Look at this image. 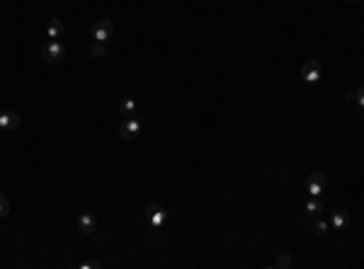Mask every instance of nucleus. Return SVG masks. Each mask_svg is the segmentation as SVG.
<instances>
[{
	"mask_svg": "<svg viewBox=\"0 0 364 269\" xmlns=\"http://www.w3.org/2000/svg\"><path fill=\"white\" fill-rule=\"evenodd\" d=\"M41 58L49 63V66H58L63 58H66V49L58 39H49L44 46H41Z\"/></svg>",
	"mask_w": 364,
	"mask_h": 269,
	"instance_id": "f257e3e1",
	"label": "nucleus"
},
{
	"mask_svg": "<svg viewBox=\"0 0 364 269\" xmlns=\"http://www.w3.org/2000/svg\"><path fill=\"white\" fill-rule=\"evenodd\" d=\"M165 218H168V214H165V209H163L161 204H156V201H153V204H148V206H146V221L151 223V228H156V231H158L163 223H165Z\"/></svg>",
	"mask_w": 364,
	"mask_h": 269,
	"instance_id": "20e7f679",
	"label": "nucleus"
},
{
	"mask_svg": "<svg viewBox=\"0 0 364 269\" xmlns=\"http://www.w3.org/2000/svg\"><path fill=\"white\" fill-rule=\"evenodd\" d=\"M105 56H107V49H105V44L95 41V44L90 46V58H105Z\"/></svg>",
	"mask_w": 364,
	"mask_h": 269,
	"instance_id": "4468645a",
	"label": "nucleus"
},
{
	"mask_svg": "<svg viewBox=\"0 0 364 269\" xmlns=\"http://www.w3.org/2000/svg\"><path fill=\"white\" fill-rule=\"evenodd\" d=\"M347 2H360V0H347Z\"/></svg>",
	"mask_w": 364,
	"mask_h": 269,
	"instance_id": "6ab92c4d",
	"label": "nucleus"
},
{
	"mask_svg": "<svg viewBox=\"0 0 364 269\" xmlns=\"http://www.w3.org/2000/svg\"><path fill=\"white\" fill-rule=\"evenodd\" d=\"M304 209H306V214H308L311 218H316V216L323 211V204L318 201V196H311V199L306 201V206H304Z\"/></svg>",
	"mask_w": 364,
	"mask_h": 269,
	"instance_id": "9d476101",
	"label": "nucleus"
},
{
	"mask_svg": "<svg viewBox=\"0 0 364 269\" xmlns=\"http://www.w3.org/2000/svg\"><path fill=\"white\" fill-rule=\"evenodd\" d=\"M313 233H316L318 238H325V235L330 233V223H328V221H323V218H318V216H316V218H313Z\"/></svg>",
	"mask_w": 364,
	"mask_h": 269,
	"instance_id": "ddd939ff",
	"label": "nucleus"
},
{
	"mask_svg": "<svg viewBox=\"0 0 364 269\" xmlns=\"http://www.w3.org/2000/svg\"><path fill=\"white\" fill-rule=\"evenodd\" d=\"M301 78H304L306 82H318V80L323 78V68H321V63H318L316 58L304 61V66H301Z\"/></svg>",
	"mask_w": 364,
	"mask_h": 269,
	"instance_id": "39448f33",
	"label": "nucleus"
},
{
	"mask_svg": "<svg viewBox=\"0 0 364 269\" xmlns=\"http://www.w3.org/2000/svg\"><path fill=\"white\" fill-rule=\"evenodd\" d=\"M61 34H63V20L51 17L49 25H46V37L49 39H61Z\"/></svg>",
	"mask_w": 364,
	"mask_h": 269,
	"instance_id": "1a4fd4ad",
	"label": "nucleus"
},
{
	"mask_svg": "<svg viewBox=\"0 0 364 269\" xmlns=\"http://www.w3.org/2000/svg\"><path fill=\"white\" fill-rule=\"evenodd\" d=\"M347 211H342V209H337V211H333V228L335 231H342L345 228V223H347Z\"/></svg>",
	"mask_w": 364,
	"mask_h": 269,
	"instance_id": "f8f14e48",
	"label": "nucleus"
},
{
	"mask_svg": "<svg viewBox=\"0 0 364 269\" xmlns=\"http://www.w3.org/2000/svg\"><path fill=\"white\" fill-rule=\"evenodd\" d=\"M119 114H121V116H131V114H136V100H134V97H124V100H121V105H119Z\"/></svg>",
	"mask_w": 364,
	"mask_h": 269,
	"instance_id": "9b49d317",
	"label": "nucleus"
},
{
	"mask_svg": "<svg viewBox=\"0 0 364 269\" xmlns=\"http://www.w3.org/2000/svg\"><path fill=\"white\" fill-rule=\"evenodd\" d=\"M20 114L17 112H12V109H5V112H0V129L2 131H15L17 126H20Z\"/></svg>",
	"mask_w": 364,
	"mask_h": 269,
	"instance_id": "0eeeda50",
	"label": "nucleus"
},
{
	"mask_svg": "<svg viewBox=\"0 0 364 269\" xmlns=\"http://www.w3.org/2000/svg\"><path fill=\"white\" fill-rule=\"evenodd\" d=\"M10 214V201L5 199V194L0 192V218H5Z\"/></svg>",
	"mask_w": 364,
	"mask_h": 269,
	"instance_id": "dca6fc26",
	"label": "nucleus"
},
{
	"mask_svg": "<svg viewBox=\"0 0 364 269\" xmlns=\"http://www.w3.org/2000/svg\"><path fill=\"white\" fill-rule=\"evenodd\" d=\"M352 97H355V100L360 102V107H362V105H364V87H362V85H360V87L352 92Z\"/></svg>",
	"mask_w": 364,
	"mask_h": 269,
	"instance_id": "f3484780",
	"label": "nucleus"
},
{
	"mask_svg": "<svg viewBox=\"0 0 364 269\" xmlns=\"http://www.w3.org/2000/svg\"><path fill=\"white\" fill-rule=\"evenodd\" d=\"M325 185H328V180H325V175L323 172H311L308 175V180H306V189H308V194L311 196H321L325 189Z\"/></svg>",
	"mask_w": 364,
	"mask_h": 269,
	"instance_id": "423d86ee",
	"label": "nucleus"
},
{
	"mask_svg": "<svg viewBox=\"0 0 364 269\" xmlns=\"http://www.w3.org/2000/svg\"><path fill=\"white\" fill-rule=\"evenodd\" d=\"M95 228H97V221H95V216H92V214H81V216H78V231H81V233L90 235Z\"/></svg>",
	"mask_w": 364,
	"mask_h": 269,
	"instance_id": "6e6552de",
	"label": "nucleus"
},
{
	"mask_svg": "<svg viewBox=\"0 0 364 269\" xmlns=\"http://www.w3.org/2000/svg\"><path fill=\"white\" fill-rule=\"evenodd\" d=\"M141 129H143V116H139V114L126 116L119 126V138L121 141H134L141 134Z\"/></svg>",
	"mask_w": 364,
	"mask_h": 269,
	"instance_id": "f03ea898",
	"label": "nucleus"
},
{
	"mask_svg": "<svg viewBox=\"0 0 364 269\" xmlns=\"http://www.w3.org/2000/svg\"><path fill=\"white\" fill-rule=\"evenodd\" d=\"M114 32H117V27H114L112 20H97V22L92 25V39L100 41V44L110 41V39L114 37Z\"/></svg>",
	"mask_w": 364,
	"mask_h": 269,
	"instance_id": "7ed1b4c3",
	"label": "nucleus"
},
{
	"mask_svg": "<svg viewBox=\"0 0 364 269\" xmlns=\"http://www.w3.org/2000/svg\"><path fill=\"white\" fill-rule=\"evenodd\" d=\"M272 267H277V269H286V267H291V255H286V252H282L275 262H272Z\"/></svg>",
	"mask_w": 364,
	"mask_h": 269,
	"instance_id": "2eb2a0df",
	"label": "nucleus"
},
{
	"mask_svg": "<svg viewBox=\"0 0 364 269\" xmlns=\"http://www.w3.org/2000/svg\"><path fill=\"white\" fill-rule=\"evenodd\" d=\"M95 267H100L97 262H83L81 265V269H95Z\"/></svg>",
	"mask_w": 364,
	"mask_h": 269,
	"instance_id": "a211bd4d",
	"label": "nucleus"
}]
</instances>
